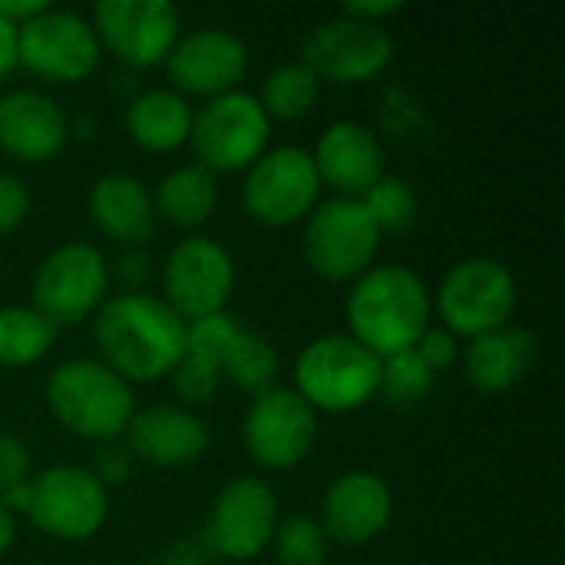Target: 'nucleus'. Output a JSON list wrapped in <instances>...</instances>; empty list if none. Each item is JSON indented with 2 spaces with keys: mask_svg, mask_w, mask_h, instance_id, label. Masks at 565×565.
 Listing matches in <instances>:
<instances>
[{
  "mask_svg": "<svg viewBox=\"0 0 565 565\" xmlns=\"http://www.w3.org/2000/svg\"><path fill=\"white\" fill-rule=\"evenodd\" d=\"M106 367L119 377L156 381L185 354V321L159 298L129 291L109 298L93 324Z\"/></svg>",
  "mask_w": 565,
  "mask_h": 565,
  "instance_id": "obj_1",
  "label": "nucleus"
},
{
  "mask_svg": "<svg viewBox=\"0 0 565 565\" xmlns=\"http://www.w3.org/2000/svg\"><path fill=\"white\" fill-rule=\"evenodd\" d=\"M348 321L354 328V341L377 358L414 351L430 321V295L411 268L377 265L354 285L348 298Z\"/></svg>",
  "mask_w": 565,
  "mask_h": 565,
  "instance_id": "obj_2",
  "label": "nucleus"
},
{
  "mask_svg": "<svg viewBox=\"0 0 565 565\" xmlns=\"http://www.w3.org/2000/svg\"><path fill=\"white\" fill-rule=\"evenodd\" d=\"M46 401L66 430L93 440L122 434L136 411L129 384L106 364L86 358L66 361L50 374Z\"/></svg>",
  "mask_w": 565,
  "mask_h": 565,
  "instance_id": "obj_3",
  "label": "nucleus"
},
{
  "mask_svg": "<svg viewBox=\"0 0 565 565\" xmlns=\"http://www.w3.org/2000/svg\"><path fill=\"white\" fill-rule=\"evenodd\" d=\"M0 507L23 510L46 536L86 540L106 520V490L86 467H50L20 490L0 497Z\"/></svg>",
  "mask_w": 565,
  "mask_h": 565,
  "instance_id": "obj_4",
  "label": "nucleus"
},
{
  "mask_svg": "<svg viewBox=\"0 0 565 565\" xmlns=\"http://www.w3.org/2000/svg\"><path fill=\"white\" fill-rule=\"evenodd\" d=\"M298 394L311 407L351 411L371 401L381 387V358L348 334H328L311 341L298 364Z\"/></svg>",
  "mask_w": 565,
  "mask_h": 565,
  "instance_id": "obj_5",
  "label": "nucleus"
},
{
  "mask_svg": "<svg viewBox=\"0 0 565 565\" xmlns=\"http://www.w3.org/2000/svg\"><path fill=\"white\" fill-rule=\"evenodd\" d=\"M192 149L209 172H232L252 166L268 142V113L252 93L212 96L199 116H192Z\"/></svg>",
  "mask_w": 565,
  "mask_h": 565,
  "instance_id": "obj_6",
  "label": "nucleus"
},
{
  "mask_svg": "<svg viewBox=\"0 0 565 565\" xmlns=\"http://www.w3.org/2000/svg\"><path fill=\"white\" fill-rule=\"evenodd\" d=\"M377 242L381 232L367 215L364 202L344 195L311 212L305 228V258L318 275L331 281H344L367 271Z\"/></svg>",
  "mask_w": 565,
  "mask_h": 565,
  "instance_id": "obj_7",
  "label": "nucleus"
},
{
  "mask_svg": "<svg viewBox=\"0 0 565 565\" xmlns=\"http://www.w3.org/2000/svg\"><path fill=\"white\" fill-rule=\"evenodd\" d=\"M437 305L450 331L480 338L510 321L516 281L497 258H467L444 278Z\"/></svg>",
  "mask_w": 565,
  "mask_h": 565,
  "instance_id": "obj_8",
  "label": "nucleus"
},
{
  "mask_svg": "<svg viewBox=\"0 0 565 565\" xmlns=\"http://www.w3.org/2000/svg\"><path fill=\"white\" fill-rule=\"evenodd\" d=\"M106 285H109L106 258L86 242H70L50 252L36 268L33 308L53 324H73L103 301Z\"/></svg>",
  "mask_w": 565,
  "mask_h": 565,
  "instance_id": "obj_9",
  "label": "nucleus"
},
{
  "mask_svg": "<svg viewBox=\"0 0 565 565\" xmlns=\"http://www.w3.org/2000/svg\"><path fill=\"white\" fill-rule=\"evenodd\" d=\"M394 56V40L381 23L358 17H334L318 23L305 36V66L321 79L334 83H364L377 76Z\"/></svg>",
  "mask_w": 565,
  "mask_h": 565,
  "instance_id": "obj_10",
  "label": "nucleus"
},
{
  "mask_svg": "<svg viewBox=\"0 0 565 565\" xmlns=\"http://www.w3.org/2000/svg\"><path fill=\"white\" fill-rule=\"evenodd\" d=\"M17 60L46 79L73 83L96 66L99 40L79 13L46 7L17 26Z\"/></svg>",
  "mask_w": 565,
  "mask_h": 565,
  "instance_id": "obj_11",
  "label": "nucleus"
},
{
  "mask_svg": "<svg viewBox=\"0 0 565 565\" xmlns=\"http://www.w3.org/2000/svg\"><path fill=\"white\" fill-rule=\"evenodd\" d=\"M321 179L315 159L298 146H278L252 162L245 209L265 225H288L311 212Z\"/></svg>",
  "mask_w": 565,
  "mask_h": 565,
  "instance_id": "obj_12",
  "label": "nucleus"
},
{
  "mask_svg": "<svg viewBox=\"0 0 565 565\" xmlns=\"http://www.w3.org/2000/svg\"><path fill=\"white\" fill-rule=\"evenodd\" d=\"M315 407L288 387H268L245 414V447L262 467L288 470L315 444Z\"/></svg>",
  "mask_w": 565,
  "mask_h": 565,
  "instance_id": "obj_13",
  "label": "nucleus"
},
{
  "mask_svg": "<svg viewBox=\"0 0 565 565\" xmlns=\"http://www.w3.org/2000/svg\"><path fill=\"white\" fill-rule=\"evenodd\" d=\"M235 285V268L228 252L212 238H185L166 258V295L179 318L218 315Z\"/></svg>",
  "mask_w": 565,
  "mask_h": 565,
  "instance_id": "obj_14",
  "label": "nucleus"
},
{
  "mask_svg": "<svg viewBox=\"0 0 565 565\" xmlns=\"http://www.w3.org/2000/svg\"><path fill=\"white\" fill-rule=\"evenodd\" d=\"M96 26L126 63L152 66L175 46L179 13L169 0H99Z\"/></svg>",
  "mask_w": 565,
  "mask_h": 565,
  "instance_id": "obj_15",
  "label": "nucleus"
},
{
  "mask_svg": "<svg viewBox=\"0 0 565 565\" xmlns=\"http://www.w3.org/2000/svg\"><path fill=\"white\" fill-rule=\"evenodd\" d=\"M248 66V46L242 36L222 26H202L175 40L169 50V76L185 93H228Z\"/></svg>",
  "mask_w": 565,
  "mask_h": 565,
  "instance_id": "obj_16",
  "label": "nucleus"
},
{
  "mask_svg": "<svg viewBox=\"0 0 565 565\" xmlns=\"http://www.w3.org/2000/svg\"><path fill=\"white\" fill-rule=\"evenodd\" d=\"M275 523H278V503L271 487L245 477L218 493L212 510V540L225 556L252 559L271 543L278 530Z\"/></svg>",
  "mask_w": 565,
  "mask_h": 565,
  "instance_id": "obj_17",
  "label": "nucleus"
},
{
  "mask_svg": "<svg viewBox=\"0 0 565 565\" xmlns=\"http://www.w3.org/2000/svg\"><path fill=\"white\" fill-rule=\"evenodd\" d=\"M321 530L344 546H358L374 540L391 520V490L381 477L367 470H354L338 477L321 503Z\"/></svg>",
  "mask_w": 565,
  "mask_h": 565,
  "instance_id": "obj_18",
  "label": "nucleus"
},
{
  "mask_svg": "<svg viewBox=\"0 0 565 565\" xmlns=\"http://www.w3.org/2000/svg\"><path fill=\"white\" fill-rule=\"evenodd\" d=\"M318 179L344 192L348 199H361L371 185L384 179V152L371 129L358 122H334L318 139V152L311 156Z\"/></svg>",
  "mask_w": 565,
  "mask_h": 565,
  "instance_id": "obj_19",
  "label": "nucleus"
},
{
  "mask_svg": "<svg viewBox=\"0 0 565 565\" xmlns=\"http://www.w3.org/2000/svg\"><path fill=\"white\" fill-rule=\"evenodd\" d=\"M66 142L63 109L33 89H13L0 96V146L26 162L50 159Z\"/></svg>",
  "mask_w": 565,
  "mask_h": 565,
  "instance_id": "obj_20",
  "label": "nucleus"
},
{
  "mask_svg": "<svg viewBox=\"0 0 565 565\" xmlns=\"http://www.w3.org/2000/svg\"><path fill=\"white\" fill-rule=\"evenodd\" d=\"M126 434H129V450L156 467L195 463L209 447V434L202 420L179 407H149L142 414H132Z\"/></svg>",
  "mask_w": 565,
  "mask_h": 565,
  "instance_id": "obj_21",
  "label": "nucleus"
},
{
  "mask_svg": "<svg viewBox=\"0 0 565 565\" xmlns=\"http://www.w3.org/2000/svg\"><path fill=\"white\" fill-rule=\"evenodd\" d=\"M536 358H540V341L526 328L503 324L497 331L473 338V344L467 348L463 367L477 391L500 394L520 384L533 371Z\"/></svg>",
  "mask_w": 565,
  "mask_h": 565,
  "instance_id": "obj_22",
  "label": "nucleus"
},
{
  "mask_svg": "<svg viewBox=\"0 0 565 565\" xmlns=\"http://www.w3.org/2000/svg\"><path fill=\"white\" fill-rule=\"evenodd\" d=\"M93 222L116 242H146L156 232V209L136 175L109 172L89 192Z\"/></svg>",
  "mask_w": 565,
  "mask_h": 565,
  "instance_id": "obj_23",
  "label": "nucleus"
},
{
  "mask_svg": "<svg viewBox=\"0 0 565 565\" xmlns=\"http://www.w3.org/2000/svg\"><path fill=\"white\" fill-rule=\"evenodd\" d=\"M129 132L146 149H175L192 132V109L172 89H149L129 106Z\"/></svg>",
  "mask_w": 565,
  "mask_h": 565,
  "instance_id": "obj_24",
  "label": "nucleus"
},
{
  "mask_svg": "<svg viewBox=\"0 0 565 565\" xmlns=\"http://www.w3.org/2000/svg\"><path fill=\"white\" fill-rule=\"evenodd\" d=\"M215 202H218L215 172H209L205 166H182L156 185L152 209L162 212L169 222L192 228V225H202L215 212Z\"/></svg>",
  "mask_w": 565,
  "mask_h": 565,
  "instance_id": "obj_25",
  "label": "nucleus"
},
{
  "mask_svg": "<svg viewBox=\"0 0 565 565\" xmlns=\"http://www.w3.org/2000/svg\"><path fill=\"white\" fill-rule=\"evenodd\" d=\"M56 338V324L36 308H0V364L26 367L40 361Z\"/></svg>",
  "mask_w": 565,
  "mask_h": 565,
  "instance_id": "obj_26",
  "label": "nucleus"
},
{
  "mask_svg": "<svg viewBox=\"0 0 565 565\" xmlns=\"http://www.w3.org/2000/svg\"><path fill=\"white\" fill-rule=\"evenodd\" d=\"M318 96V76L305 63H281L265 76L262 109L278 119H298Z\"/></svg>",
  "mask_w": 565,
  "mask_h": 565,
  "instance_id": "obj_27",
  "label": "nucleus"
},
{
  "mask_svg": "<svg viewBox=\"0 0 565 565\" xmlns=\"http://www.w3.org/2000/svg\"><path fill=\"white\" fill-rule=\"evenodd\" d=\"M222 371L242 387V391H268L271 381H275V371H278V354L271 348V341L258 331H238L235 344L228 348L225 361H222Z\"/></svg>",
  "mask_w": 565,
  "mask_h": 565,
  "instance_id": "obj_28",
  "label": "nucleus"
},
{
  "mask_svg": "<svg viewBox=\"0 0 565 565\" xmlns=\"http://www.w3.org/2000/svg\"><path fill=\"white\" fill-rule=\"evenodd\" d=\"M275 556L278 565H324L328 563V536L318 520L291 516L275 530Z\"/></svg>",
  "mask_w": 565,
  "mask_h": 565,
  "instance_id": "obj_29",
  "label": "nucleus"
},
{
  "mask_svg": "<svg viewBox=\"0 0 565 565\" xmlns=\"http://www.w3.org/2000/svg\"><path fill=\"white\" fill-rule=\"evenodd\" d=\"M377 232H404L417 215V195L404 179H381L361 195Z\"/></svg>",
  "mask_w": 565,
  "mask_h": 565,
  "instance_id": "obj_30",
  "label": "nucleus"
},
{
  "mask_svg": "<svg viewBox=\"0 0 565 565\" xmlns=\"http://www.w3.org/2000/svg\"><path fill=\"white\" fill-rule=\"evenodd\" d=\"M434 384V371L417 358V351H401L381 361V387L394 404L420 401Z\"/></svg>",
  "mask_w": 565,
  "mask_h": 565,
  "instance_id": "obj_31",
  "label": "nucleus"
},
{
  "mask_svg": "<svg viewBox=\"0 0 565 565\" xmlns=\"http://www.w3.org/2000/svg\"><path fill=\"white\" fill-rule=\"evenodd\" d=\"M238 321L228 318L225 311L218 315H209V318H199L185 328V354L189 358H199V361H209L222 371V361L228 354V348L235 344L238 338Z\"/></svg>",
  "mask_w": 565,
  "mask_h": 565,
  "instance_id": "obj_32",
  "label": "nucleus"
},
{
  "mask_svg": "<svg viewBox=\"0 0 565 565\" xmlns=\"http://www.w3.org/2000/svg\"><path fill=\"white\" fill-rule=\"evenodd\" d=\"M218 381H222V371L215 364L189 358V354H182V361L172 367V384H175L179 397L189 401V404L212 401V394L218 391Z\"/></svg>",
  "mask_w": 565,
  "mask_h": 565,
  "instance_id": "obj_33",
  "label": "nucleus"
},
{
  "mask_svg": "<svg viewBox=\"0 0 565 565\" xmlns=\"http://www.w3.org/2000/svg\"><path fill=\"white\" fill-rule=\"evenodd\" d=\"M30 483V450L23 440L0 434V497Z\"/></svg>",
  "mask_w": 565,
  "mask_h": 565,
  "instance_id": "obj_34",
  "label": "nucleus"
},
{
  "mask_svg": "<svg viewBox=\"0 0 565 565\" xmlns=\"http://www.w3.org/2000/svg\"><path fill=\"white\" fill-rule=\"evenodd\" d=\"M30 209V192L17 175L0 172V235L17 228Z\"/></svg>",
  "mask_w": 565,
  "mask_h": 565,
  "instance_id": "obj_35",
  "label": "nucleus"
},
{
  "mask_svg": "<svg viewBox=\"0 0 565 565\" xmlns=\"http://www.w3.org/2000/svg\"><path fill=\"white\" fill-rule=\"evenodd\" d=\"M417 358L437 374V371H447L454 361H457V341H454V334L450 331H424V338L417 341Z\"/></svg>",
  "mask_w": 565,
  "mask_h": 565,
  "instance_id": "obj_36",
  "label": "nucleus"
},
{
  "mask_svg": "<svg viewBox=\"0 0 565 565\" xmlns=\"http://www.w3.org/2000/svg\"><path fill=\"white\" fill-rule=\"evenodd\" d=\"M397 10H401V3H397V0H381V3L351 0V3H344V13H348V17H358V20H367V23H381V17L397 13Z\"/></svg>",
  "mask_w": 565,
  "mask_h": 565,
  "instance_id": "obj_37",
  "label": "nucleus"
},
{
  "mask_svg": "<svg viewBox=\"0 0 565 565\" xmlns=\"http://www.w3.org/2000/svg\"><path fill=\"white\" fill-rule=\"evenodd\" d=\"M46 10V0H0V17L10 20V23H26L33 20L36 13Z\"/></svg>",
  "mask_w": 565,
  "mask_h": 565,
  "instance_id": "obj_38",
  "label": "nucleus"
},
{
  "mask_svg": "<svg viewBox=\"0 0 565 565\" xmlns=\"http://www.w3.org/2000/svg\"><path fill=\"white\" fill-rule=\"evenodd\" d=\"M17 63V23L0 17V76H7Z\"/></svg>",
  "mask_w": 565,
  "mask_h": 565,
  "instance_id": "obj_39",
  "label": "nucleus"
},
{
  "mask_svg": "<svg viewBox=\"0 0 565 565\" xmlns=\"http://www.w3.org/2000/svg\"><path fill=\"white\" fill-rule=\"evenodd\" d=\"M119 275H122L126 281H132V285L146 281V278H149V258H146L142 252H129V255L122 258V265H119Z\"/></svg>",
  "mask_w": 565,
  "mask_h": 565,
  "instance_id": "obj_40",
  "label": "nucleus"
},
{
  "mask_svg": "<svg viewBox=\"0 0 565 565\" xmlns=\"http://www.w3.org/2000/svg\"><path fill=\"white\" fill-rule=\"evenodd\" d=\"M10 543H13V516H10V510L0 507V556L7 553Z\"/></svg>",
  "mask_w": 565,
  "mask_h": 565,
  "instance_id": "obj_41",
  "label": "nucleus"
}]
</instances>
